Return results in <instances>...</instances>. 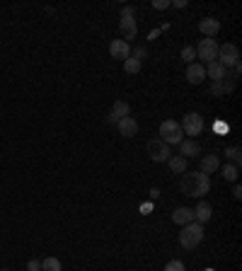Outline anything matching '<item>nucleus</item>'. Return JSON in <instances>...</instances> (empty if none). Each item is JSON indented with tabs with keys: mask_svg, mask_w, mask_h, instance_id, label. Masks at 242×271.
<instances>
[{
	"mask_svg": "<svg viewBox=\"0 0 242 271\" xmlns=\"http://www.w3.org/2000/svg\"><path fill=\"white\" fill-rule=\"evenodd\" d=\"M179 187H182V191H184L187 196L203 199V196L211 191V177L203 175V172H184Z\"/></svg>",
	"mask_w": 242,
	"mask_h": 271,
	"instance_id": "nucleus-1",
	"label": "nucleus"
},
{
	"mask_svg": "<svg viewBox=\"0 0 242 271\" xmlns=\"http://www.w3.org/2000/svg\"><path fill=\"white\" fill-rule=\"evenodd\" d=\"M203 240V225L199 223H189V225H182V232H179V244L184 249H196Z\"/></svg>",
	"mask_w": 242,
	"mask_h": 271,
	"instance_id": "nucleus-2",
	"label": "nucleus"
},
{
	"mask_svg": "<svg viewBox=\"0 0 242 271\" xmlns=\"http://www.w3.org/2000/svg\"><path fill=\"white\" fill-rule=\"evenodd\" d=\"M160 141L167 143V146H179V143L184 141V133H182V128H179V121H172V119L162 121L160 123Z\"/></svg>",
	"mask_w": 242,
	"mask_h": 271,
	"instance_id": "nucleus-3",
	"label": "nucleus"
},
{
	"mask_svg": "<svg viewBox=\"0 0 242 271\" xmlns=\"http://www.w3.org/2000/svg\"><path fill=\"white\" fill-rule=\"evenodd\" d=\"M179 128H182L184 136H199L203 131V116L196 114V111H189V114H184V119L179 121Z\"/></svg>",
	"mask_w": 242,
	"mask_h": 271,
	"instance_id": "nucleus-4",
	"label": "nucleus"
},
{
	"mask_svg": "<svg viewBox=\"0 0 242 271\" xmlns=\"http://www.w3.org/2000/svg\"><path fill=\"white\" fill-rule=\"evenodd\" d=\"M215 61H220L225 68H232L240 63V51H237V46L235 44H223V46H218V58Z\"/></svg>",
	"mask_w": 242,
	"mask_h": 271,
	"instance_id": "nucleus-5",
	"label": "nucleus"
},
{
	"mask_svg": "<svg viewBox=\"0 0 242 271\" xmlns=\"http://www.w3.org/2000/svg\"><path fill=\"white\" fill-rule=\"evenodd\" d=\"M146 150H148V155H150V160H153V163H167V160H170V155H172V153H170V146H167V143H162L160 138L150 141Z\"/></svg>",
	"mask_w": 242,
	"mask_h": 271,
	"instance_id": "nucleus-6",
	"label": "nucleus"
},
{
	"mask_svg": "<svg viewBox=\"0 0 242 271\" xmlns=\"http://www.w3.org/2000/svg\"><path fill=\"white\" fill-rule=\"evenodd\" d=\"M196 58H201L203 63H211L218 58V44L215 39H201L196 46Z\"/></svg>",
	"mask_w": 242,
	"mask_h": 271,
	"instance_id": "nucleus-7",
	"label": "nucleus"
},
{
	"mask_svg": "<svg viewBox=\"0 0 242 271\" xmlns=\"http://www.w3.org/2000/svg\"><path fill=\"white\" fill-rule=\"evenodd\" d=\"M109 54H111V58H116V61H126V58H131V46L124 39H114L109 44Z\"/></svg>",
	"mask_w": 242,
	"mask_h": 271,
	"instance_id": "nucleus-8",
	"label": "nucleus"
},
{
	"mask_svg": "<svg viewBox=\"0 0 242 271\" xmlns=\"http://www.w3.org/2000/svg\"><path fill=\"white\" fill-rule=\"evenodd\" d=\"M119 32H121V39L126 41V44H129V39H136V34H138V25H136L134 17H121Z\"/></svg>",
	"mask_w": 242,
	"mask_h": 271,
	"instance_id": "nucleus-9",
	"label": "nucleus"
},
{
	"mask_svg": "<svg viewBox=\"0 0 242 271\" xmlns=\"http://www.w3.org/2000/svg\"><path fill=\"white\" fill-rule=\"evenodd\" d=\"M203 70H206V75H208V78H211L213 82L223 80V78H228V68L223 66L220 61H211V63H206V66H203Z\"/></svg>",
	"mask_w": 242,
	"mask_h": 271,
	"instance_id": "nucleus-10",
	"label": "nucleus"
},
{
	"mask_svg": "<svg viewBox=\"0 0 242 271\" xmlns=\"http://www.w3.org/2000/svg\"><path fill=\"white\" fill-rule=\"evenodd\" d=\"M124 116H131V107H129V102H124V99H116L114 104H111V114H109V123H116L119 119Z\"/></svg>",
	"mask_w": 242,
	"mask_h": 271,
	"instance_id": "nucleus-11",
	"label": "nucleus"
},
{
	"mask_svg": "<svg viewBox=\"0 0 242 271\" xmlns=\"http://www.w3.org/2000/svg\"><path fill=\"white\" fill-rule=\"evenodd\" d=\"M116 128H119V133L124 138H134L138 133V121H136L134 116H124V119L116 121Z\"/></svg>",
	"mask_w": 242,
	"mask_h": 271,
	"instance_id": "nucleus-12",
	"label": "nucleus"
},
{
	"mask_svg": "<svg viewBox=\"0 0 242 271\" xmlns=\"http://www.w3.org/2000/svg\"><path fill=\"white\" fill-rule=\"evenodd\" d=\"M187 80H189V85H201V82L206 80L203 63H189L187 66Z\"/></svg>",
	"mask_w": 242,
	"mask_h": 271,
	"instance_id": "nucleus-13",
	"label": "nucleus"
},
{
	"mask_svg": "<svg viewBox=\"0 0 242 271\" xmlns=\"http://www.w3.org/2000/svg\"><path fill=\"white\" fill-rule=\"evenodd\" d=\"M211 216H213L211 203H208V201H199V206L194 208V220H196L199 225H203V223H208V220H211Z\"/></svg>",
	"mask_w": 242,
	"mask_h": 271,
	"instance_id": "nucleus-14",
	"label": "nucleus"
},
{
	"mask_svg": "<svg viewBox=\"0 0 242 271\" xmlns=\"http://www.w3.org/2000/svg\"><path fill=\"white\" fill-rule=\"evenodd\" d=\"M199 29H201V34H206V39H211V37H215L220 32V22L215 17H203L199 22Z\"/></svg>",
	"mask_w": 242,
	"mask_h": 271,
	"instance_id": "nucleus-15",
	"label": "nucleus"
},
{
	"mask_svg": "<svg viewBox=\"0 0 242 271\" xmlns=\"http://www.w3.org/2000/svg\"><path fill=\"white\" fill-rule=\"evenodd\" d=\"M199 153H201V146H199L196 141H191V138H184V141L179 143V155L187 158V160L189 158H196Z\"/></svg>",
	"mask_w": 242,
	"mask_h": 271,
	"instance_id": "nucleus-16",
	"label": "nucleus"
},
{
	"mask_svg": "<svg viewBox=\"0 0 242 271\" xmlns=\"http://www.w3.org/2000/svg\"><path fill=\"white\" fill-rule=\"evenodd\" d=\"M172 223H177V225H189V223H194V208H187V206L177 208L175 213H172Z\"/></svg>",
	"mask_w": 242,
	"mask_h": 271,
	"instance_id": "nucleus-17",
	"label": "nucleus"
},
{
	"mask_svg": "<svg viewBox=\"0 0 242 271\" xmlns=\"http://www.w3.org/2000/svg\"><path fill=\"white\" fill-rule=\"evenodd\" d=\"M220 170V160H218V155H203L201 158V170L199 172H203V175H213V172H218Z\"/></svg>",
	"mask_w": 242,
	"mask_h": 271,
	"instance_id": "nucleus-18",
	"label": "nucleus"
},
{
	"mask_svg": "<svg viewBox=\"0 0 242 271\" xmlns=\"http://www.w3.org/2000/svg\"><path fill=\"white\" fill-rule=\"evenodd\" d=\"M170 170L177 172V175H184L187 172V158H182V155H170Z\"/></svg>",
	"mask_w": 242,
	"mask_h": 271,
	"instance_id": "nucleus-19",
	"label": "nucleus"
},
{
	"mask_svg": "<svg viewBox=\"0 0 242 271\" xmlns=\"http://www.w3.org/2000/svg\"><path fill=\"white\" fill-rule=\"evenodd\" d=\"M232 87H235V82L232 80L228 82V78H223V80H218V82L211 85V95H225V92H230Z\"/></svg>",
	"mask_w": 242,
	"mask_h": 271,
	"instance_id": "nucleus-20",
	"label": "nucleus"
},
{
	"mask_svg": "<svg viewBox=\"0 0 242 271\" xmlns=\"http://www.w3.org/2000/svg\"><path fill=\"white\" fill-rule=\"evenodd\" d=\"M237 172H240V167H235V165L220 167V175H223V179H228V182H237Z\"/></svg>",
	"mask_w": 242,
	"mask_h": 271,
	"instance_id": "nucleus-21",
	"label": "nucleus"
},
{
	"mask_svg": "<svg viewBox=\"0 0 242 271\" xmlns=\"http://www.w3.org/2000/svg\"><path fill=\"white\" fill-rule=\"evenodd\" d=\"M141 68H143V63H141V61H136V58H126V61H124V70H126L129 75L141 73Z\"/></svg>",
	"mask_w": 242,
	"mask_h": 271,
	"instance_id": "nucleus-22",
	"label": "nucleus"
},
{
	"mask_svg": "<svg viewBox=\"0 0 242 271\" xmlns=\"http://www.w3.org/2000/svg\"><path fill=\"white\" fill-rule=\"evenodd\" d=\"M41 271H61V261L56 257H46L41 261Z\"/></svg>",
	"mask_w": 242,
	"mask_h": 271,
	"instance_id": "nucleus-23",
	"label": "nucleus"
},
{
	"mask_svg": "<svg viewBox=\"0 0 242 271\" xmlns=\"http://www.w3.org/2000/svg\"><path fill=\"white\" fill-rule=\"evenodd\" d=\"M225 155H228L230 160H232V165H235V167H240L242 155H240V148H237V146H230V148H225Z\"/></svg>",
	"mask_w": 242,
	"mask_h": 271,
	"instance_id": "nucleus-24",
	"label": "nucleus"
},
{
	"mask_svg": "<svg viewBox=\"0 0 242 271\" xmlns=\"http://www.w3.org/2000/svg\"><path fill=\"white\" fill-rule=\"evenodd\" d=\"M182 61H184V63H196V49H194V46H184V49H182Z\"/></svg>",
	"mask_w": 242,
	"mask_h": 271,
	"instance_id": "nucleus-25",
	"label": "nucleus"
},
{
	"mask_svg": "<svg viewBox=\"0 0 242 271\" xmlns=\"http://www.w3.org/2000/svg\"><path fill=\"white\" fill-rule=\"evenodd\" d=\"M165 271H184V261H179V259H172V261H167Z\"/></svg>",
	"mask_w": 242,
	"mask_h": 271,
	"instance_id": "nucleus-26",
	"label": "nucleus"
},
{
	"mask_svg": "<svg viewBox=\"0 0 242 271\" xmlns=\"http://www.w3.org/2000/svg\"><path fill=\"white\" fill-rule=\"evenodd\" d=\"M27 271H41V261H37V259H29V261H27Z\"/></svg>",
	"mask_w": 242,
	"mask_h": 271,
	"instance_id": "nucleus-27",
	"label": "nucleus"
},
{
	"mask_svg": "<svg viewBox=\"0 0 242 271\" xmlns=\"http://www.w3.org/2000/svg\"><path fill=\"white\" fill-rule=\"evenodd\" d=\"M153 8L155 10H165V8H170V0H153Z\"/></svg>",
	"mask_w": 242,
	"mask_h": 271,
	"instance_id": "nucleus-28",
	"label": "nucleus"
},
{
	"mask_svg": "<svg viewBox=\"0 0 242 271\" xmlns=\"http://www.w3.org/2000/svg\"><path fill=\"white\" fill-rule=\"evenodd\" d=\"M131 58H136V61H143V58H146V49H143V46H138V49L134 51V56H131Z\"/></svg>",
	"mask_w": 242,
	"mask_h": 271,
	"instance_id": "nucleus-29",
	"label": "nucleus"
},
{
	"mask_svg": "<svg viewBox=\"0 0 242 271\" xmlns=\"http://www.w3.org/2000/svg\"><path fill=\"white\" fill-rule=\"evenodd\" d=\"M121 17H134V8H131V5H124V10H121Z\"/></svg>",
	"mask_w": 242,
	"mask_h": 271,
	"instance_id": "nucleus-30",
	"label": "nucleus"
},
{
	"mask_svg": "<svg viewBox=\"0 0 242 271\" xmlns=\"http://www.w3.org/2000/svg\"><path fill=\"white\" fill-rule=\"evenodd\" d=\"M232 196H235V199H242V189H240V184H235V187H232Z\"/></svg>",
	"mask_w": 242,
	"mask_h": 271,
	"instance_id": "nucleus-31",
	"label": "nucleus"
},
{
	"mask_svg": "<svg viewBox=\"0 0 242 271\" xmlns=\"http://www.w3.org/2000/svg\"><path fill=\"white\" fill-rule=\"evenodd\" d=\"M0 271H8V269H0Z\"/></svg>",
	"mask_w": 242,
	"mask_h": 271,
	"instance_id": "nucleus-32",
	"label": "nucleus"
}]
</instances>
